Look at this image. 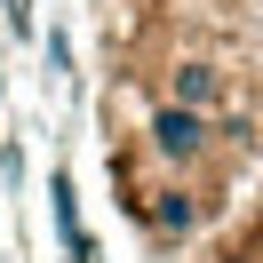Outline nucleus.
I'll list each match as a JSON object with an SVG mask.
<instances>
[{
	"mask_svg": "<svg viewBox=\"0 0 263 263\" xmlns=\"http://www.w3.org/2000/svg\"><path fill=\"white\" fill-rule=\"evenodd\" d=\"M223 144H247V120H208V112H183V104H152L144 128H136V152H144L160 176H183V183Z\"/></svg>",
	"mask_w": 263,
	"mask_h": 263,
	"instance_id": "obj_1",
	"label": "nucleus"
},
{
	"mask_svg": "<svg viewBox=\"0 0 263 263\" xmlns=\"http://www.w3.org/2000/svg\"><path fill=\"white\" fill-rule=\"evenodd\" d=\"M120 176H128V167H120ZM128 215L144 223L152 247H183V239L208 231L215 199L199 192V183H183V176H167V183H136V176H128Z\"/></svg>",
	"mask_w": 263,
	"mask_h": 263,
	"instance_id": "obj_2",
	"label": "nucleus"
},
{
	"mask_svg": "<svg viewBox=\"0 0 263 263\" xmlns=\"http://www.w3.org/2000/svg\"><path fill=\"white\" fill-rule=\"evenodd\" d=\"M160 104H183V112L223 120L231 112V72L215 64V56H176V64L160 72Z\"/></svg>",
	"mask_w": 263,
	"mask_h": 263,
	"instance_id": "obj_3",
	"label": "nucleus"
},
{
	"mask_svg": "<svg viewBox=\"0 0 263 263\" xmlns=\"http://www.w3.org/2000/svg\"><path fill=\"white\" fill-rule=\"evenodd\" d=\"M215 263H263L255 247H215Z\"/></svg>",
	"mask_w": 263,
	"mask_h": 263,
	"instance_id": "obj_4",
	"label": "nucleus"
}]
</instances>
